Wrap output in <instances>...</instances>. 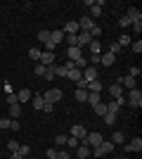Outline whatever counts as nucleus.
<instances>
[{
  "mask_svg": "<svg viewBox=\"0 0 142 159\" xmlns=\"http://www.w3.org/2000/svg\"><path fill=\"white\" fill-rule=\"evenodd\" d=\"M88 48H90V52H93V55H102V45H100V38L90 40V43H88Z\"/></svg>",
  "mask_w": 142,
  "mask_h": 159,
  "instance_id": "obj_21",
  "label": "nucleus"
},
{
  "mask_svg": "<svg viewBox=\"0 0 142 159\" xmlns=\"http://www.w3.org/2000/svg\"><path fill=\"white\" fill-rule=\"evenodd\" d=\"M95 29V19H90V17H83L81 21H78V31H85V33H90Z\"/></svg>",
  "mask_w": 142,
  "mask_h": 159,
  "instance_id": "obj_5",
  "label": "nucleus"
},
{
  "mask_svg": "<svg viewBox=\"0 0 142 159\" xmlns=\"http://www.w3.org/2000/svg\"><path fill=\"white\" fill-rule=\"evenodd\" d=\"M126 150H128V152H140V150H142V138L130 140L128 145H126Z\"/></svg>",
  "mask_w": 142,
  "mask_h": 159,
  "instance_id": "obj_19",
  "label": "nucleus"
},
{
  "mask_svg": "<svg viewBox=\"0 0 142 159\" xmlns=\"http://www.w3.org/2000/svg\"><path fill=\"white\" fill-rule=\"evenodd\" d=\"M54 143H57V145H67V135H57V138H54Z\"/></svg>",
  "mask_w": 142,
  "mask_h": 159,
  "instance_id": "obj_46",
  "label": "nucleus"
},
{
  "mask_svg": "<svg viewBox=\"0 0 142 159\" xmlns=\"http://www.w3.org/2000/svg\"><path fill=\"white\" fill-rule=\"evenodd\" d=\"M19 128H21V124H19V121L10 119V131H19Z\"/></svg>",
  "mask_w": 142,
  "mask_h": 159,
  "instance_id": "obj_41",
  "label": "nucleus"
},
{
  "mask_svg": "<svg viewBox=\"0 0 142 159\" xmlns=\"http://www.w3.org/2000/svg\"><path fill=\"white\" fill-rule=\"evenodd\" d=\"M109 52H111V55H118V52H121V45H118V43L109 45Z\"/></svg>",
  "mask_w": 142,
  "mask_h": 159,
  "instance_id": "obj_40",
  "label": "nucleus"
},
{
  "mask_svg": "<svg viewBox=\"0 0 142 159\" xmlns=\"http://www.w3.org/2000/svg\"><path fill=\"white\" fill-rule=\"evenodd\" d=\"M19 100H17V93H10L7 95V105H17Z\"/></svg>",
  "mask_w": 142,
  "mask_h": 159,
  "instance_id": "obj_39",
  "label": "nucleus"
},
{
  "mask_svg": "<svg viewBox=\"0 0 142 159\" xmlns=\"http://www.w3.org/2000/svg\"><path fill=\"white\" fill-rule=\"evenodd\" d=\"M45 157H47V159H57V150H47Z\"/></svg>",
  "mask_w": 142,
  "mask_h": 159,
  "instance_id": "obj_52",
  "label": "nucleus"
},
{
  "mask_svg": "<svg viewBox=\"0 0 142 159\" xmlns=\"http://www.w3.org/2000/svg\"><path fill=\"white\" fill-rule=\"evenodd\" d=\"M7 147H10L12 152H17V150H19V143H17V140H7Z\"/></svg>",
  "mask_w": 142,
  "mask_h": 159,
  "instance_id": "obj_38",
  "label": "nucleus"
},
{
  "mask_svg": "<svg viewBox=\"0 0 142 159\" xmlns=\"http://www.w3.org/2000/svg\"><path fill=\"white\" fill-rule=\"evenodd\" d=\"M76 100H78V102H88V90H83V88H76Z\"/></svg>",
  "mask_w": 142,
  "mask_h": 159,
  "instance_id": "obj_29",
  "label": "nucleus"
},
{
  "mask_svg": "<svg viewBox=\"0 0 142 159\" xmlns=\"http://www.w3.org/2000/svg\"><path fill=\"white\" fill-rule=\"evenodd\" d=\"M128 102L135 107V109H137V107H142V93H140V88H133V90L128 93Z\"/></svg>",
  "mask_w": 142,
  "mask_h": 159,
  "instance_id": "obj_2",
  "label": "nucleus"
},
{
  "mask_svg": "<svg viewBox=\"0 0 142 159\" xmlns=\"http://www.w3.org/2000/svg\"><path fill=\"white\" fill-rule=\"evenodd\" d=\"M43 79H45V81H52V79H54V64L45 66V74H43Z\"/></svg>",
  "mask_w": 142,
  "mask_h": 159,
  "instance_id": "obj_30",
  "label": "nucleus"
},
{
  "mask_svg": "<svg viewBox=\"0 0 142 159\" xmlns=\"http://www.w3.org/2000/svg\"><path fill=\"white\" fill-rule=\"evenodd\" d=\"M85 90H88V93H102V83H100V79H97V81H90Z\"/></svg>",
  "mask_w": 142,
  "mask_h": 159,
  "instance_id": "obj_22",
  "label": "nucleus"
},
{
  "mask_svg": "<svg viewBox=\"0 0 142 159\" xmlns=\"http://www.w3.org/2000/svg\"><path fill=\"white\" fill-rule=\"evenodd\" d=\"M123 102H126L123 98H116L114 102H109V105H107V112H114V114H118V109H121V105H123Z\"/></svg>",
  "mask_w": 142,
  "mask_h": 159,
  "instance_id": "obj_15",
  "label": "nucleus"
},
{
  "mask_svg": "<svg viewBox=\"0 0 142 159\" xmlns=\"http://www.w3.org/2000/svg\"><path fill=\"white\" fill-rule=\"evenodd\" d=\"M130 26H133V31H135V33H140L142 31V21H135V24H130Z\"/></svg>",
  "mask_w": 142,
  "mask_h": 159,
  "instance_id": "obj_51",
  "label": "nucleus"
},
{
  "mask_svg": "<svg viewBox=\"0 0 142 159\" xmlns=\"http://www.w3.org/2000/svg\"><path fill=\"white\" fill-rule=\"evenodd\" d=\"M38 64H43V66L54 64V52H47V50H43V52H41V60H38Z\"/></svg>",
  "mask_w": 142,
  "mask_h": 159,
  "instance_id": "obj_8",
  "label": "nucleus"
},
{
  "mask_svg": "<svg viewBox=\"0 0 142 159\" xmlns=\"http://www.w3.org/2000/svg\"><path fill=\"white\" fill-rule=\"evenodd\" d=\"M102 7H104V2H102V0H95L93 5H90V14H88V17H90V19L100 17V14H102Z\"/></svg>",
  "mask_w": 142,
  "mask_h": 159,
  "instance_id": "obj_9",
  "label": "nucleus"
},
{
  "mask_svg": "<svg viewBox=\"0 0 142 159\" xmlns=\"http://www.w3.org/2000/svg\"><path fill=\"white\" fill-rule=\"evenodd\" d=\"M78 145H81V140H78V138H74V135H69V138H67V147H78Z\"/></svg>",
  "mask_w": 142,
  "mask_h": 159,
  "instance_id": "obj_35",
  "label": "nucleus"
},
{
  "mask_svg": "<svg viewBox=\"0 0 142 159\" xmlns=\"http://www.w3.org/2000/svg\"><path fill=\"white\" fill-rule=\"evenodd\" d=\"M0 128L5 131V128H10V119H0Z\"/></svg>",
  "mask_w": 142,
  "mask_h": 159,
  "instance_id": "obj_54",
  "label": "nucleus"
},
{
  "mask_svg": "<svg viewBox=\"0 0 142 159\" xmlns=\"http://www.w3.org/2000/svg\"><path fill=\"white\" fill-rule=\"evenodd\" d=\"M17 152H19L21 157H28V152H31V147H28V145H19V150H17Z\"/></svg>",
  "mask_w": 142,
  "mask_h": 159,
  "instance_id": "obj_37",
  "label": "nucleus"
},
{
  "mask_svg": "<svg viewBox=\"0 0 142 159\" xmlns=\"http://www.w3.org/2000/svg\"><path fill=\"white\" fill-rule=\"evenodd\" d=\"M31 98H33V95H31V90H26V88L17 93V100H19V102H28V100H31Z\"/></svg>",
  "mask_w": 142,
  "mask_h": 159,
  "instance_id": "obj_24",
  "label": "nucleus"
},
{
  "mask_svg": "<svg viewBox=\"0 0 142 159\" xmlns=\"http://www.w3.org/2000/svg\"><path fill=\"white\" fill-rule=\"evenodd\" d=\"M36 74H38V76H43V74H45V66H43V64H36Z\"/></svg>",
  "mask_w": 142,
  "mask_h": 159,
  "instance_id": "obj_53",
  "label": "nucleus"
},
{
  "mask_svg": "<svg viewBox=\"0 0 142 159\" xmlns=\"http://www.w3.org/2000/svg\"><path fill=\"white\" fill-rule=\"evenodd\" d=\"M90 152H93V150H90V147L85 145V143H81V145L76 147V154H78V159H85V157H90Z\"/></svg>",
  "mask_w": 142,
  "mask_h": 159,
  "instance_id": "obj_18",
  "label": "nucleus"
},
{
  "mask_svg": "<svg viewBox=\"0 0 142 159\" xmlns=\"http://www.w3.org/2000/svg\"><path fill=\"white\" fill-rule=\"evenodd\" d=\"M67 74H69V69H67L64 64H54V76H59V79H64Z\"/></svg>",
  "mask_w": 142,
  "mask_h": 159,
  "instance_id": "obj_25",
  "label": "nucleus"
},
{
  "mask_svg": "<svg viewBox=\"0 0 142 159\" xmlns=\"http://www.w3.org/2000/svg\"><path fill=\"white\" fill-rule=\"evenodd\" d=\"M31 102H33L36 109H43V105H45V100H43L41 95H33V98H31Z\"/></svg>",
  "mask_w": 142,
  "mask_h": 159,
  "instance_id": "obj_31",
  "label": "nucleus"
},
{
  "mask_svg": "<svg viewBox=\"0 0 142 159\" xmlns=\"http://www.w3.org/2000/svg\"><path fill=\"white\" fill-rule=\"evenodd\" d=\"M67 79H71V81H74V83H78V81L83 79V76H81V69H69Z\"/></svg>",
  "mask_w": 142,
  "mask_h": 159,
  "instance_id": "obj_23",
  "label": "nucleus"
},
{
  "mask_svg": "<svg viewBox=\"0 0 142 159\" xmlns=\"http://www.w3.org/2000/svg\"><path fill=\"white\" fill-rule=\"evenodd\" d=\"M71 135H74V138H78V140H83L85 135H88V131H85L83 126H78V124H76V126L71 128Z\"/></svg>",
  "mask_w": 142,
  "mask_h": 159,
  "instance_id": "obj_20",
  "label": "nucleus"
},
{
  "mask_svg": "<svg viewBox=\"0 0 142 159\" xmlns=\"http://www.w3.org/2000/svg\"><path fill=\"white\" fill-rule=\"evenodd\" d=\"M100 64H104V66H111V64H116V55H111V52H104V55H100Z\"/></svg>",
  "mask_w": 142,
  "mask_h": 159,
  "instance_id": "obj_14",
  "label": "nucleus"
},
{
  "mask_svg": "<svg viewBox=\"0 0 142 159\" xmlns=\"http://www.w3.org/2000/svg\"><path fill=\"white\" fill-rule=\"evenodd\" d=\"M100 64V55H90V66Z\"/></svg>",
  "mask_w": 142,
  "mask_h": 159,
  "instance_id": "obj_48",
  "label": "nucleus"
},
{
  "mask_svg": "<svg viewBox=\"0 0 142 159\" xmlns=\"http://www.w3.org/2000/svg\"><path fill=\"white\" fill-rule=\"evenodd\" d=\"M128 76H133V79H137L140 76V66H130V74Z\"/></svg>",
  "mask_w": 142,
  "mask_h": 159,
  "instance_id": "obj_45",
  "label": "nucleus"
},
{
  "mask_svg": "<svg viewBox=\"0 0 142 159\" xmlns=\"http://www.w3.org/2000/svg\"><path fill=\"white\" fill-rule=\"evenodd\" d=\"M28 60L38 62V60H41V50H38V48H31V50H28Z\"/></svg>",
  "mask_w": 142,
  "mask_h": 159,
  "instance_id": "obj_32",
  "label": "nucleus"
},
{
  "mask_svg": "<svg viewBox=\"0 0 142 159\" xmlns=\"http://www.w3.org/2000/svg\"><path fill=\"white\" fill-rule=\"evenodd\" d=\"M93 109H95V114H97V116H104V114H107V105H104V102L93 105Z\"/></svg>",
  "mask_w": 142,
  "mask_h": 159,
  "instance_id": "obj_26",
  "label": "nucleus"
},
{
  "mask_svg": "<svg viewBox=\"0 0 142 159\" xmlns=\"http://www.w3.org/2000/svg\"><path fill=\"white\" fill-rule=\"evenodd\" d=\"M102 140H104V138H102L100 133H88V135H85V138H83L81 143H85L88 147H97V145L102 143Z\"/></svg>",
  "mask_w": 142,
  "mask_h": 159,
  "instance_id": "obj_3",
  "label": "nucleus"
},
{
  "mask_svg": "<svg viewBox=\"0 0 142 159\" xmlns=\"http://www.w3.org/2000/svg\"><path fill=\"white\" fill-rule=\"evenodd\" d=\"M88 102H90V105H97V102H102V100H100V93H88Z\"/></svg>",
  "mask_w": 142,
  "mask_h": 159,
  "instance_id": "obj_36",
  "label": "nucleus"
},
{
  "mask_svg": "<svg viewBox=\"0 0 142 159\" xmlns=\"http://www.w3.org/2000/svg\"><path fill=\"white\" fill-rule=\"evenodd\" d=\"M130 43V36H121V38H118V45H128Z\"/></svg>",
  "mask_w": 142,
  "mask_h": 159,
  "instance_id": "obj_50",
  "label": "nucleus"
},
{
  "mask_svg": "<svg viewBox=\"0 0 142 159\" xmlns=\"http://www.w3.org/2000/svg\"><path fill=\"white\" fill-rule=\"evenodd\" d=\"M67 55H69V62H78V60H83V50H81V48H69Z\"/></svg>",
  "mask_w": 142,
  "mask_h": 159,
  "instance_id": "obj_11",
  "label": "nucleus"
},
{
  "mask_svg": "<svg viewBox=\"0 0 142 159\" xmlns=\"http://www.w3.org/2000/svg\"><path fill=\"white\" fill-rule=\"evenodd\" d=\"M133 52H137V55L142 52V40H135V43H133Z\"/></svg>",
  "mask_w": 142,
  "mask_h": 159,
  "instance_id": "obj_43",
  "label": "nucleus"
},
{
  "mask_svg": "<svg viewBox=\"0 0 142 159\" xmlns=\"http://www.w3.org/2000/svg\"><path fill=\"white\" fill-rule=\"evenodd\" d=\"M114 152V143L111 140H102L97 147H93V152L90 154H95V157H104V154H111Z\"/></svg>",
  "mask_w": 142,
  "mask_h": 159,
  "instance_id": "obj_1",
  "label": "nucleus"
},
{
  "mask_svg": "<svg viewBox=\"0 0 142 159\" xmlns=\"http://www.w3.org/2000/svg\"><path fill=\"white\" fill-rule=\"evenodd\" d=\"M111 143H114V145H121V143H123V133H121V131H116L114 135H111Z\"/></svg>",
  "mask_w": 142,
  "mask_h": 159,
  "instance_id": "obj_34",
  "label": "nucleus"
},
{
  "mask_svg": "<svg viewBox=\"0 0 142 159\" xmlns=\"http://www.w3.org/2000/svg\"><path fill=\"white\" fill-rule=\"evenodd\" d=\"M10 159H24V157H21L19 152H12V157H10Z\"/></svg>",
  "mask_w": 142,
  "mask_h": 159,
  "instance_id": "obj_55",
  "label": "nucleus"
},
{
  "mask_svg": "<svg viewBox=\"0 0 142 159\" xmlns=\"http://www.w3.org/2000/svg\"><path fill=\"white\" fill-rule=\"evenodd\" d=\"M126 17L130 19V24H135V21H142V12L137 10V7H128V12H126Z\"/></svg>",
  "mask_w": 142,
  "mask_h": 159,
  "instance_id": "obj_10",
  "label": "nucleus"
},
{
  "mask_svg": "<svg viewBox=\"0 0 142 159\" xmlns=\"http://www.w3.org/2000/svg\"><path fill=\"white\" fill-rule=\"evenodd\" d=\"M38 40H41L43 45H52V43H50V31H45V29L38 33Z\"/></svg>",
  "mask_w": 142,
  "mask_h": 159,
  "instance_id": "obj_27",
  "label": "nucleus"
},
{
  "mask_svg": "<svg viewBox=\"0 0 142 159\" xmlns=\"http://www.w3.org/2000/svg\"><path fill=\"white\" fill-rule=\"evenodd\" d=\"M118 26H130V19L128 17H121V19H118Z\"/></svg>",
  "mask_w": 142,
  "mask_h": 159,
  "instance_id": "obj_49",
  "label": "nucleus"
},
{
  "mask_svg": "<svg viewBox=\"0 0 142 159\" xmlns=\"http://www.w3.org/2000/svg\"><path fill=\"white\" fill-rule=\"evenodd\" d=\"M90 40H95L93 36H90V33H85V31H78V33H76V45H78V48L88 45Z\"/></svg>",
  "mask_w": 142,
  "mask_h": 159,
  "instance_id": "obj_6",
  "label": "nucleus"
},
{
  "mask_svg": "<svg viewBox=\"0 0 142 159\" xmlns=\"http://www.w3.org/2000/svg\"><path fill=\"white\" fill-rule=\"evenodd\" d=\"M109 93L114 95V100H116V98H123V86L116 81V83H111V86H109Z\"/></svg>",
  "mask_w": 142,
  "mask_h": 159,
  "instance_id": "obj_16",
  "label": "nucleus"
},
{
  "mask_svg": "<svg viewBox=\"0 0 142 159\" xmlns=\"http://www.w3.org/2000/svg\"><path fill=\"white\" fill-rule=\"evenodd\" d=\"M102 119H104V124H109V126H111V124L116 121V114H114V112H107L104 116H102Z\"/></svg>",
  "mask_w": 142,
  "mask_h": 159,
  "instance_id": "obj_33",
  "label": "nucleus"
},
{
  "mask_svg": "<svg viewBox=\"0 0 142 159\" xmlns=\"http://www.w3.org/2000/svg\"><path fill=\"white\" fill-rule=\"evenodd\" d=\"M52 109H54L52 102H45V105H43V112H45V114H52Z\"/></svg>",
  "mask_w": 142,
  "mask_h": 159,
  "instance_id": "obj_42",
  "label": "nucleus"
},
{
  "mask_svg": "<svg viewBox=\"0 0 142 159\" xmlns=\"http://www.w3.org/2000/svg\"><path fill=\"white\" fill-rule=\"evenodd\" d=\"M81 76H83V81H97V69H95V66H83V71H81Z\"/></svg>",
  "mask_w": 142,
  "mask_h": 159,
  "instance_id": "obj_4",
  "label": "nucleus"
},
{
  "mask_svg": "<svg viewBox=\"0 0 142 159\" xmlns=\"http://www.w3.org/2000/svg\"><path fill=\"white\" fill-rule=\"evenodd\" d=\"M90 36H93V38H100V36H102V29H100V26H95L93 31H90Z\"/></svg>",
  "mask_w": 142,
  "mask_h": 159,
  "instance_id": "obj_47",
  "label": "nucleus"
},
{
  "mask_svg": "<svg viewBox=\"0 0 142 159\" xmlns=\"http://www.w3.org/2000/svg\"><path fill=\"white\" fill-rule=\"evenodd\" d=\"M43 100H45V102H52V105H54V102H59V100H62V90L52 88V90H47V93H45V98H43Z\"/></svg>",
  "mask_w": 142,
  "mask_h": 159,
  "instance_id": "obj_7",
  "label": "nucleus"
},
{
  "mask_svg": "<svg viewBox=\"0 0 142 159\" xmlns=\"http://www.w3.org/2000/svg\"><path fill=\"white\" fill-rule=\"evenodd\" d=\"M78 33V21H67L64 24V36H76Z\"/></svg>",
  "mask_w": 142,
  "mask_h": 159,
  "instance_id": "obj_13",
  "label": "nucleus"
},
{
  "mask_svg": "<svg viewBox=\"0 0 142 159\" xmlns=\"http://www.w3.org/2000/svg\"><path fill=\"white\" fill-rule=\"evenodd\" d=\"M62 40H64V31H50V43H52L54 48L59 45Z\"/></svg>",
  "mask_w": 142,
  "mask_h": 159,
  "instance_id": "obj_17",
  "label": "nucleus"
},
{
  "mask_svg": "<svg viewBox=\"0 0 142 159\" xmlns=\"http://www.w3.org/2000/svg\"><path fill=\"white\" fill-rule=\"evenodd\" d=\"M118 83H121L123 88H128V90L137 88V79H133V76H123V79H118Z\"/></svg>",
  "mask_w": 142,
  "mask_h": 159,
  "instance_id": "obj_12",
  "label": "nucleus"
},
{
  "mask_svg": "<svg viewBox=\"0 0 142 159\" xmlns=\"http://www.w3.org/2000/svg\"><path fill=\"white\" fill-rule=\"evenodd\" d=\"M57 159H71L67 150H57Z\"/></svg>",
  "mask_w": 142,
  "mask_h": 159,
  "instance_id": "obj_44",
  "label": "nucleus"
},
{
  "mask_svg": "<svg viewBox=\"0 0 142 159\" xmlns=\"http://www.w3.org/2000/svg\"><path fill=\"white\" fill-rule=\"evenodd\" d=\"M19 114H21V105L17 102V105H10V116L12 119H19Z\"/></svg>",
  "mask_w": 142,
  "mask_h": 159,
  "instance_id": "obj_28",
  "label": "nucleus"
}]
</instances>
